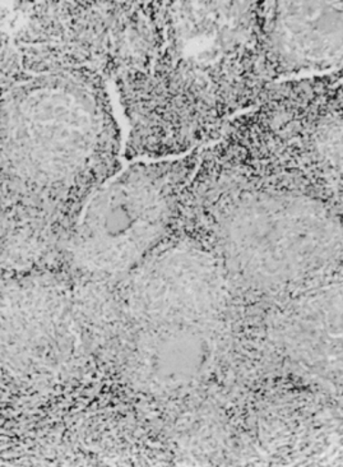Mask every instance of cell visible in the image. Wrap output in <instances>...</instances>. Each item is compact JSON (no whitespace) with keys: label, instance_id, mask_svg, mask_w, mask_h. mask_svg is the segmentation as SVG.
<instances>
[{"label":"cell","instance_id":"1","mask_svg":"<svg viewBox=\"0 0 343 467\" xmlns=\"http://www.w3.org/2000/svg\"><path fill=\"white\" fill-rule=\"evenodd\" d=\"M191 168L185 159L134 162L89 196L72 240L76 264L99 276L133 270L168 232Z\"/></svg>","mask_w":343,"mask_h":467},{"label":"cell","instance_id":"2","mask_svg":"<svg viewBox=\"0 0 343 467\" xmlns=\"http://www.w3.org/2000/svg\"><path fill=\"white\" fill-rule=\"evenodd\" d=\"M102 140V114L91 92L51 77L26 83L5 101L0 151L26 183L56 187L94 161Z\"/></svg>","mask_w":343,"mask_h":467},{"label":"cell","instance_id":"3","mask_svg":"<svg viewBox=\"0 0 343 467\" xmlns=\"http://www.w3.org/2000/svg\"><path fill=\"white\" fill-rule=\"evenodd\" d=\"M230 264L242 276L265 286L296 283L322 270L338 244L326 211L296 198H253L225 223Z\"/></svg>","mask_w":343,"mask_h":467},{"label":"cell","instance_id":"4","mask_svg":"<svg viewBox=\"0 0 343 467\" xmlns=\"http://www.w3.org/2000/svg\"><path fill=\"white\" fill-rule=\"evenodd\" d=\"M244 3H175L169 12V50L195 76L208 77L248 50L252 12Z\"/></svg>","mask_w":343,"mask_h":467},{"label":"cell","instance_id":"5","mask_svg":"<svg viewBox=\"0 0 343 467\" xmlns=\"http://www.w3.org/2000/svg\"><path fill=\"white\" fill-rule=\"evenodd\" d=\"M56 286L44 278H25L0 291V372L31 379L47 364L56 312Z\"/></svg>","mask_w":343,"mask_h":467},{"label":"cell","instance_id":"6","mask_svg":"<svg viewBox=\"0 0 343 467\" xmlns=\"http://www.w3.org/2000/svg\"><path fill=\"white\" fill-rule=\"evenodd\" d=\"M268 37L287 72L325 70L342 57V3H275Z\"/></svg>","mask_w":343,"mask_h":467}]
</instances>
